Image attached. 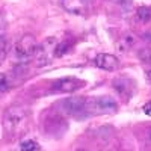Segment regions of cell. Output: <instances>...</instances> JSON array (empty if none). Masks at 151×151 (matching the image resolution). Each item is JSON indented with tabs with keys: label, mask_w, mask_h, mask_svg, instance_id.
Segmentation results:
<instances>
[{
	"label": "cell",
	"mask_w": 151,
	"mask_h": 151,
	"mask_svg": "<svg viewBox=\"0 0 151 151\" xmlns=\"http://www.w3.org/2000/svg\"><path fill=\"white\" fill-rule=\"evenodd\" d=\"M60 106L64 109V112L70 113L74 116L86 115V98L85 97H70L64 101H60Z\"/></svg>",
	"instance_id": "cell-5"
},
{
	"label": "cell",
	"mask_w": 151,
	"mask_h": 151,
	"mask_svg": "<svg viewBox=\"0 0 151 151\" xmlns=\"http://www.w3.org/2000/svg\"><path fill=\"white\" fill-rule=\"evenodd\" d=\"M95 65L104 71H115L119 67V59L110 53H101V55H97Z\"/></svg>",
	"instance_id": "cell-7"
},
{
	"label": "cell",
	"mask_w": 151,
	"mask_h": 151,
	"mask_svg": "<svg viewBox=\"0 0 151 151\" xmlns=\"http://www.w3.org/2000/svg\"><path fill=\"white\" fill-rule=\"evenodd\" d=\"M133 42H134V40L129 35V36H124L122 40L119 41V48L122 50V52H125V50H129L132 45H133Z\"/></svg>",
	"instance_id": "cell-13"
},
{
	"label": "cell",
	"mask_w": 151,
	"mask_h": 151,
	"mask_svg": "<svg viewBox=\"0 0 151 151\" xmlns=\"http://www.w3.org/2000/svg\"><path fill=\"white\" fill-rule=\"evenodd\" d=\"M85 86V82L79 80L77 77H62L59 80L55 82L53 85V89L58 92H73V91H77L80 88Z\"/></svg>",
	"instance_id": "cell-6"
},
{
	"label": "cell",
	"mask_w": 151,
	"mask_h": 151,
	"mask_svg": "<svg viewBox=\"0 0 151 151\" xmlns=\"http://www.w3.org/2000/svg\"><path fill=\"white\" fill-rule=\"evenodd\" d=\"M118 110V103L109 95H100L86 98V115L98 116V115H110Z\"/></svg>",
	"instance_id": "cell-2"
},
{
	"label": "cell",
	"mask_w": 151,
	"mask_h": 151,
	"mask_svg": "<svg viewBox=\"0 0 151 151\" xmlns=\"http://www.w3.org/2000/svg\"><path fill=\"white\" fill-rule=\"evenodd\" d=\"M145 79H147V82H148V83L151 85V68L145 71Z\"/></svg>",
	"instance_id": "cell-17"
},
{
	"label": "cell",
	"mask_w": 151,
	"mask_h": 151,
	"mask_svg": "<svg viewBox=\"0 0 151 151\" xmlns=\"http://www.w3.org/2000/svg\"><path fill=\"white\" fill-rule=\"evenodd\" d=\"M38 41L36 38L30 33H26L20 38V41L15 44V59L18 62H27L36 55Z\"/></svg>",
	"instance_id": "cell-3"
},
{
	"label": "cell",
	"mask_w": 151,
	"mask_h": 151,
	"mask_svg": "<svg viewBox=\"0 0 151 151\" xmlns=\"http://www.w3.org/2000/svg\"><path fill=\"white\" fill-rule=\"evenodd\" d=\"M56 47H58V41H56V38H53V36L45 38V40L38 45L36 55H35L38 67L48 65L50 62L53 60V58L56 56Z\"/></svg>",
	"instance_id": "cell-4"
},
{
	"label": "cell",
	"mask_w": 151,
	"mask_h": 151,
	"mask_svg": "<svg viewBox=\"0 0 151 151\" xmlns=\"http://www.w3.org/2000/svg\"><path fill=\"white\" fill-rule=\"evenodd\" d=\"M62 6L65 11L74 15H85L88 11L86 0H62Z\"/></svg>",
	"instance_id": "cell-8"
},
{
	"label": "cell",
	"mask_w": 151,
	"mask_h": 151,
	"mask_svg": "<svg viewBox=\"0 0 151 151\" xmlns=\"http://www.w3.org/2000/svg\"><path fill=\"white\" fill-rule=\"evenodd\" d=\"M144 112H145V115H150V116H151V101L145 103V106H144Z\"/></svg>",
	"instance_id": "cell-16"
},
{
	"label": "cell",
	"mask_w": 151,
	"mask_h": 151,
	"mask_svg": "<svg viewBox=\"0 0 151 151\" xmlns=\"http://www.w3.org/2000/svg\"><path fill=\"white\" fill-rule=\"evenodd\" d=\"M12 79L11 76L6 74V73H0V94H5L8 92L11 88H12Z\"/></svg>",
	"instance_id": "cell-10"
},
{
	"label": "cell",
	"mask_w": 151,
	"mask_h": 151,
	"mask_svg": "<svg viewBox=\"0 0 151 151\" xmlns=\"http://www.w3.org/2000/svg\"><path fill=\"white\" fill-rule=\"evenodd\" d=\"M80 151H83V150H80Z\"/></svg>",
	"instance_id": "cell-19"
},
{
	"label": "cell",
	"mask_w": 151,
	"mask_h": 151,
	"mask_svg": "<svg viewBox=\"0 0 151 151\" xmlns=\"http://www.w3.org/2000/svg\"><path fill=\"white\" fill-rule=\"evenodd\" d=\"M148 139L151 141V130H150V133H148Z\"/></svg>",
	"instance_id": "cell-18"
},
{
	"label": "cell",
	"mask_w": 151,
	"mask_h": 151,
	"mask_svg": "<svg viewBox=\"0 0 151 151\" xmlns=\"http://www.w3.org/2000/svg\"><path fill=\"white\" fill-rule=\"evenodd\" d=\"M27 121V109L24 106H11L3 115V129L5 134L17 136Z\"/></svg>",
	"instance_id": "cell-1"
},
{
	"label": "cell",
	"mask_w": 151,
	"mask_h": 151,
	"mask_svg": "<svg viewBox=\"0 0 151 151\" xmlns=\"http://www.w3.org/2000/svg\"><path fill=\"white\" fill-rule=\"evenodd\" d=\"M136 18L139 23L142 24H147L151 21V8L148 6H139L136 9Z\"/></svg>",
	"instance_id": "cell-9"
},
{
	"label": "cell",
	"mask_w": 151,
	"mask_h": 151,
	"mask_svg": "<svg viewBox=\"0 0 151 151\" xmlns=\"http://www.w3.org/2000/svg\"><path fill=\"white\" fill-rule=\"evenodd\" d=\"M70 44H71V42H70ZM70 44H67V41H64V42H58V47H56V58H62V56H64L65 52H68Z\"/></svg>",
	"instance_id": "cell-14"
},
{
	"label": "cell",
	"mask_w": 151,
	"mask_h": 151,
	"mask_svg": "<svg viewBox=\"0 0 151 151\" xmlns=\"http://www.w3.org/2000/svg\"><path fill=\"white\" fill-rule=\"evenodd\" d=\"M20 151H40V144L33 139L23 141L20 144Z\"/></svg>",
	"instance_id": "cell-11"
},
{
	"label": "cell",
	"mask_w": 151,
	"mask_h": 151,
	"mask_svg": "<svg viewBox=\"0 0 151 151\" xmlns=\"http://www.w3.org/2000/svg\"><path fill=\"white\" fill-rule=\"evenodd\" d=\"M8 47H9V44H8L6 36L0 35V65L3 64L6 56H8Z\"/></svg>",
	"instance_id": "cell-12"
},
{
	"label": "cell",
	"mask_w": 151,
	"mask_h": 151,
	"mask_svg": "<svg viewBox=\"0 0 151 151\" xmlns=\"http://www.w3.org/2000/svg\"><path fill=\"white\" fill-rule=\"evenodd\" d=\"M139 58H141L144 62H147V64L151 65V48H145V50H142L141 55H139Z\"/></svg>",
	"instance_id": "cell-15"
}]
</instances>
